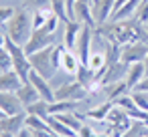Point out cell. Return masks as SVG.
<instances>
[{
    "mask_svg": "<svg viewBox=\"0 0 148 137\" xmlns=\"http://www.w3.org/2000/svg\"><path fill=\"white\" fill-rule=\"evenodd\" d=\"M97 30L112 43H118L120 47H126V45L138 43V40L148 43V30L136 16L126 18V20H108V22L99 24Z\"/></svg>",
    "mask_w": 148,
    "mask_h": 137,
    "instance_id": "1",
    "label": "cell"
},
{
    "mask_svg": "<svg viewBox=\"0 0 148 137\" xmlns=\"http://www.w3.org/2000/svg\"><path fill=\"white\" fill-rule=\"evenodd\" d=\"M4 28H6V34H8L16 45L25 47V45L29 43L33 30H35V28H33V12L27 10V8H23V6H16L14 16L6 22Z\"/></svg>",
    "mask_w": 148,
    "mask_h": 137,
    "instance_id": "2",
    "label": "cell"
},
{
    "mask_svg": "<svg viewBox=\"0 0 148 137\" xmlns=\"http://www.w3.org/2000/svg\"><path fill=\"white\" fill-rule=\"evenodd\" d=\"M4 47H6V51H8V53H10V57H12V69L18 73V77L23 79V83H29V75H31L33 67H31L29 55L25 53V47L16 45V43L8 36V34H6Z\"/></svg>",
    "mask_w": 148,
    "mask_h": 137,
    "instance_id": "3",
    "label": "cell"
},
{
    "mask_svg": "<svg viewBox=\"0 0 148 137\" xmlns=\"http://www.w3.org/2000/svg\"><path fill=\"white\" fill-rule=\"evenodd\" d=\"M53 47H55V45H53ZM53 47H47V49H43V51H37V53L29 55L31 67H33L41 77H45L47 81H51V79L55 77V73H57V69H55V65H53Z\"/></svg>",
    "mask_w": 148,
    "mask_h": 137,
    "instance_id": "4",
    "label": "cell"
},
{
    "mask_svg": "<svg viewBox=\"0 0 148 137\" xmlns=\"http://www.w3.org/2000/svg\"><path fill=\"white\" fill-rule=\"evenodd\" d=\"M106 121H108L110 127H112V129H110V135H112V137H122V135L132 127V123H134V119L130 117V113H128L126 109L118 107V105H114V107L110 109Z\"/></svg>",
    "mask_w": 148,
    "mask_h": 137,
    "instance_id": "5",
    "label": "cell"
},
{
    "mask_svg": "<svg viewBox=\"0 0 148 137\" xmlns=\"http://www.w3.org/2000/svg\"><path fill=\"white\" fill-rule=\"evenodd\" d=\"M87 95H89V91L77 79H73V81H69V83H65V85L55 89V101H75V103H81Z\"/></svg>",
    "mask_w": 148,
    "mask_h": 137,
    "instance_id": "6",
    "label": "cell"
},
{
    "mask_svg": "<svg viewBox=\"0 0 148 137\" xmlns=\"http://www.w3.org/2000/svg\"><path fill=\"white\" fill-rule=\"evenodd\" d=\"M146 55H148V43L138 40V43H130V45L122 47L120 61H124L128 65H132V63H144Z\"/></svg>",
    "mask_w": 148,
    "mask_h": 137,
    "instance_id": "7",
    "label": "cell"
},
{
    "mask_svg": "<svg viewBox=\"0 0 148 137\" xmlns=\"http://www.w3.org/2000/svg\"><path fill=\"white\" fill-rule=\"evenodd\" d=\"M91 36H93V28L83 24L79 36H77V40H75V49H73V53L79 57L81 65H85L87 59H89V53H91Z\"/></svg>",
    "mask_w": 148,
    "mask_h": 137,
    "instance_id": "8",
    "label": "cell"
},
{
    "mask_svg": "<svg viewBox=\"0 0 148 137\" xmlns=\"http://www.w3.org/2000/svg\"><path fill=\"white\" fill-rule=\"evenodd\" d=\"M128 63H124V61H116V63H112L106 71H103V75L99 77L101 79V85H110V83H120V81H126V73H128Z\"/></svg>",
    "mask_w": 148,
    "mask_h": 137,
    "instance_id": "9",
    "label": "cell"
},
{
    "mask_svg": "<svg viewBox=\"0 0 148 137\" xmlns=\"http://www.w3.org/2000/svg\"><path fill=\"white\" fill-rule=\"evenodd\" d=\"M29 81L33 83V87L39 91V95H41V99H45L47 103H53L55 101V89L51 87V83L45 79V77H41L35 69L31 71V75H29Z\"/></svg>",
    "mask_w": 148,
    "mask_h": 137,
    "instance_id": "10",
    "label": "cell"
},
{
    "mask_svg": "<svg viewBox=\"0 0 148 137\" xmlns=\"http://www.w3.org/2000/svg\"><path fill=\"white\" fill-rule=\"evenodd\" d=\"M25 127H27V111L16 113V115H6L2 121H0V133H12V135H16Z\"/></svg>",
    "mask_w": 148,
    "mask_h": 137,
    "instance_id": "11",
    "label": "cell"
},
{
    "mask_svg": "<svg viewBox=\"0 0 148 137\" xmlns=\"http://www.w3.org/2000/svg\"><path fill=\"white\" fill-rule=\"evenodd\" d=\"M0 109H2L6 115H16L25 111V105L21 103L16 93H6V91H0Z\"/></svg>",
    "mask_w": 148,
    "mask_h": 137,
    "instance_id": "12",
    "label": "cell"
},
{
    "mask_svg": "<svg viewBox=\"0 0 148 137\" xmlns=\"http://www.w3.org/2000/svg\"><path fill=\"white\" fill-rule=\"evenodd\" d=\"M114 4H116V0H95V2H93L91 10H93V18H95L97 26L103 24V22H108V20L112 18V14H114Z\"/></svg>",
    "mask_w": 148,
    "mask_h": 137,
    "instance_id": "13",
    "label": "cell"
},
{
    "mask_svg": "<svg viewBox=\"0 0 148 137\" xmlns=\"http://www.w3.org/2000/svg\"><path fill=\"white\" fill-rule=\"evenodd\" d=\"M23 85V79L18 77V73L6 71V73H0V91H6V93H16Z\"/></svg>",
    "mask_w": 148,
    "mask_h": 137,
    "instance_id": "14",
    "label": "cell"
},
{
    "mask_svg": "<svg viewBox=\"0 0 148 137\" xmlns=\"http://www.w3.org/2000/svg\"><path fill=\"white\" fill-rule=\"evenodd\" d=\"M75 20H79L81 24L85 26H91V28H97V22L93 18V10L89 4H85L83 0H77V4H75Z\"/></svg>",
    "mask_w": 148,
    "mask_h": 137,
    "instance_id": "15",
    "label": "cell"
},
{
    "mask_svg": "<svg viewBox=\"0 0 148 137\" xmlns=\"http://www.w3.org/2000/svg\"><path fill=\"white\" fill-rule=\"evenodd\" d=\"M81 28H83V24H81L79 20H69V22L65 24V32H63V45H65L69 51H73V49H75V40H77V36H79Z\"/></svg>",
    "mask_w": 148,
    "mask_h": 137,
    "instance_id": "16",
    "label": "cell"
},
{
    "mask_svg": "<svg viewBox=\"0 0 148 137\" xmlns=\"http://www.w3.org/2000/svg\"><path fill=\"white\" fill-rule=\"evenodd\" d=\"M79 69H81V61H79V57H77L73 51L65 49L63 59H61V69H59V71H63V73H67V75H73V77H75Z\"/></svg>",
    "mask_w": 148,
    "mask_h": 137,
    "instance_id": "17",
    "label": "cell"
},
{
    "mask_svg": "<svg viewBox=\"0 0 148 137\" xmlns=\"http://www.w3.org/2000/svg\"><path fill=\"white\" fill-rule=\"evenodd\" d=\"M146 77V69H144V63H132L128 67V73H126V85L130 91L136 89V85Z\"/></svg>",
    "mask_w": 148,
    "mask_h": 137,
    "instance_id": "18",
    "label": "cell"
},
{
    "mask_svg": "<svg viewBox=\"0 0 148 137\" xmlns=\"http://www.w3.org/2000/svg\"><path fill=\"white\" fill-rule=\"evenodd\" d=\"M16 95H18V99H21V103H23L25 107H29V105L37 103V101L41 99L39 91L33 87V83H31V81H29V83H23V85H21V89L16 91Z\"/></svg>",
    "mask_w": 148,
    "mask_h": 137,
    "instance_id": "19",
    "label": "cell"
},
{
    "mask_svg": "<svg viewBox=\"0 0 148 137\" xmlns=\"http://www.w3.org/2000/svg\"><path fill=\"white\" fill-rule=\"evenodd\" d=\"M112 107H114V101H106V103H101V105H97V107H93V109L83 111V113H85V121H87V119L103 121V119L108 117V113H110V109H112Z\"/></svg>",
    "mask_w": 148,
    "mask_h": 137,
    "instance_id": "20",
    "label": "cell"
},
{
    "mask_svg": "<svg viewBox=\"0 0 148 137\" xmlns=\"http://www.w3.org/2000/svg\"><path fill=\"white\" fill-rule=\"evenodd\" d=\"M47 123H49V127L53 129V133H57L59 137H75V135H77L71 127H67L65 123H61L55 115H49V117H47Z\"/></svg>",
    "mask_w": 148,
    "mask_h": 137,
    "instance_id": "21",
    "label": "cell"
},
{
    "mask_svg": "<svg viewBox=\"0 0 148 137\" xmlns=\"http://www.w3.org/2000/svg\"><path fill=\"white\" fill-rule=\"evenodd\" d=\"M25 111H27L29 115H37V117H41V119H47V117H49V103H47L45 99H39L37 103L25 107Z\"/></svg>",
    "mask_w": 148,
    "mask_h": 137,
    "instance_id": "22",
    "label": "cell"
},
{
    "mask_svg": "<svg viewBox=\"0 0 148 137\" xmlns=\"http://www.w3.org/2000/svg\"><path fill=\"white\" fill-rule=\"evenodd\" d=\"M55 12L51 10V8H41V10H35L33 12V28L37 30V28H43L47 22H49V18L53 16Z\"/></svg>",
    "mask_w": 148,
    "mask_h": 137,
    "instance_id": "23",
    "label": "cell"
},
{
    "mask_svg": "<svg viewBox=\"0 0 148 137\" xmlns=\"http://www.w3.org/2000/svg\"><path fill=\"white\" fill-rule=\"evenodd\" d=\"M27 127H31L33 131H53L47 123V119H41L37 115H29L27 113Z\"/></svg>",
    "mask_w": 148,
    "mask_h": 137,
    "instance_id": "24",
    "label": "cell"
},
{
    "mask_svg": "<svg viewBox=\"0 0 148 137\" xmlns=\"http://www.w3.org/2000/svg\"><path fill=\"white\" fill-rule=\"evenodd\" d=\"M142 135H148V125L144 121H134L132 127L122 135V137H142Z\"/></svg>",
    "mask_w": 148,
    "mask_h": 137,
    "instance_id": "25",
    "label": "cell"
},
{
    "mask_svg": "<svg viewBox=\"0 0 148 137\" xmlns=\"http://www.w3.org/2000/svg\"><path fill=\"white\" fill-rule=\"evenodd\" d=\"M21 6L35 12V10H41V8H51V0H21Z\"/></svg>",
    "mask_w": 148,
    "mask_h": 137,
    "instance_id": "26",
    "label": "cell"
},
{
    "mask_svg": "<svg viewBox=\"0 0 148 137\" xmlns=\"http://www.w3.org/2000/svg\"><path fill=\"white\" fill-rule=\"evenodd\" d=\"M51 10H53L63 22H69V16H67V2H65V0H51Z\"/></svg>",
    "mask_w": 148,
    "mask_h": 137,
    "instance_id": "27",
    "label": "cell"
},
{
    "mask_svg": "<svg viewBox=\"0 0 148 137\" xmlns=\"http://www.w3.org/2000/svg\"><path fill=\"white\" fill-rule=\"evenodd\" d=\"M12 71V57L6 51V47H0V73Z\"/></svg>",
    "mask_w": 148,
    "mask_h": 137,
    "instance_id": "28",
    "label": "cell"
},
{
    "mask_svg": "<svg viewBox=\"0 0 148 137\" xmlns=\"http://www.w3.org/2000/svg\"><path fill=\"white\" fill-rule=\"evenodd\" d=\"M114 105H118V107H122V109H126L128 113H130V111H134V109H138L130 93H126V95H122V97H118V99L114 101Z\"/></svg>",
    "mask_w": 148,
    "mask_h": 137,
    "instance_id": "29",
    "label": "cell"
},
{
    "mask_svg": "<svg viewBox=\"0 0 148 137\" xmlns=\"http://www.w3.org/2000/svg\"><path fill=\"white\" fill-rule=\"evenodd\" d=\"M130 95H132V99H134L138 109L148 111V93H144V91H130Z\"/></svg>",
    "mask_w": 148,
    "mask_h": 137,
    "instance_id": "30",
    "label": "cell"
},
{
    "mask_svg": "<svg viewBox=\"0 0 148 137\" xmlns=\"http://www.w3.org/2000/svg\"><path fill=\"white\" fill-rule=\"evenodd\" d=\"M16 6H0V26H6V22L14 16Z\"/></svg>",
    "mask_w": 148,
    "mask_h": 137,
    "instance_id": "31",
    "label": "cell"
},
{
    "mask_svg": "<svg viewBox=\"0 0 148 137\" xmlns=\"http://www.w3.org/2000/svg\"><path fill=\"white\" fill-rule=\"evenodd\" d=\"M142 24H146L148 22V0H144V2H140V6H138V10H136V14H134Z\"/></svg>",
    "mask_w": 148,
    "mask_h": 137,
    "instance_id": "32",
    "label": "cell"
},
{
    "mask_svg": "<svg viewBox=\"0 0 148 137\" xmlns=\"http://www.w3.org/2000/svg\"><path fill=\"white\" fill-rule=\"evenodd\" d=\"M134 91H144V93H148V75H146V77L136 85V89H134Z\"/></svg>",
    "mask_w": 148,
    "mask_h": 137,
    "instance_id": "33",
    "label": "cell"
},
{
    "mask_svg": "<svg viewBox=\"0 0 148 137\" xmlns=\"http://www.w3.org/2000/svg\"><path fill=\"white\" fill-rule=\"evenodd\" d=\"M16 137H35V133H33L31 127H25V129H21V131L16 133Z\"/></svg>",
    "mask_w": 148,
    "mask_h": 137,
    "instance_id": "34",
    "label": "cell"
},
{
    "mask_svg": "<svg viewBox=\"0 0 148 137\" xmlns=\"http://www.w3.org/2000/svg\"><path fill=\"white\" fill-rule=\"evenodd\" d=\"M4 40H6V28L0 26V47H4Z\"/></svg>",
    "mask_w": 148,
    "mask_h": 137,
    "instance_id": "35",
    "label": "cell"
},
{
    "mask_svg": "<svg viewBox=\"0 0 148 137\" xmlns=\"http://www.w3.org/2000/svg\"><path fill=\"white\" fill-rule=\"evenodd\" d=\"M144 69H146V75H148V55H146V59H144Z\"/></svg>",
    "mask_w": 148,
    "mask_h": 137,
    "instance_id": "36",
    "label": "cell"
},
{
    "mask_svg": "<svg viewBox=\"0 0 148 137\" xmlns=\"http://www.w3.org/2000/svg\"><path fill=\"white\" fill-rule=\"evenodd\" d=\"M0 137H16V135H12V133H0Z\"/></svg>",
    "mask_w": 148,
    "mask_h": 137,
    "instance_id": "37",
    "label": "cell"
},
{
    "mask_svg": "<svg viewBox=\"0 0 148 137\" xmlns=\"http://www.w3.org/2000/svg\"><path fill=\"white\" fill-rule=\"evenodd\" d=\"M83 2H85V4H89V6H93V2H95V0H83Z\"/></svg>",
    "mask_w": 148,
    "mask_h": 137,
    "instance_id": "38",
    "label": "cell"
},
{
    "mask_svg": "<svg viewBox=\"0 0 148 137\" xmlns=\"http://www.w3.org/2000/svg\"><path fill=\"white\" fill-rule=\"evenodd\" d=\"M4 117H6V113H4V111H2V109H0V121H2V119H4Z\"/></svg>",
    "mask_w": 148,
    "mask_h": 137,
    "instance_id": "39",
    "label": "cell"
},
{
    "mask_svg": "<svg viewBox=\"0 0 148 137\" xmlns=\"http://www.w3.org/2000/svg\"><path fill=\"white\" fill-rule=\"evenodd\" d=\"M144 26H146V30H148V22H146V24H144Z\"/></svg>",
    "mask_w": 148,
    "mask_h": 137,
    "instance_id": "40",
    "label": "cell"
}]
</instances>
